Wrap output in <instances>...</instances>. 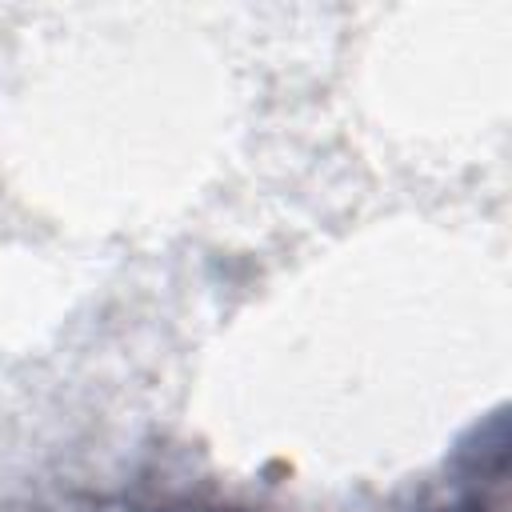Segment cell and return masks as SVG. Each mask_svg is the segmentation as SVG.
I'll return each instance as SVG.
<instances>
[{"label": "cell", "instance_id": "1", "mask_svg": "<svg viewBox=\"0 0 512 512\" xmlns=\"http://www.w3.org/2000/svg\"><path fill=\"white\" fill-rule=\"evenodd\" d=\"M220 512H224V508H220Z\"/></svg>", "mask_w": 512, "mask_h": 512}]
</instances>
